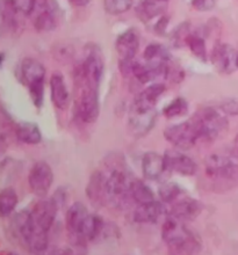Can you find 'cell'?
Wrapping results in <instances>:
<instances>
[{
	"label": "cell",
	"instance_id": "cell-1",
	"mask_svg": "<svg viewBox=\"0 0 238 255\" xmlns=\"http://www.w3.org/2000/svg\"><path fill=\"white\" fill-rule=\"evenodd\" d=\"M198 131L199 139L213 141L228 130L229 123L226 114L215 108H204L191 119Z\"/></svg>",
	"mask_w": 238,
	"mask_h": 255
},
{
	"label": "cell",
	"instance_id": "cell-2",
	"mask_svg": "<svg viewBox=\"0 0 238 255\" xmlns=\"http://www.w3.org/2000/svg\"><path fill=\"white\" fill-rule=\"evenodd\" d=\"M131 181L122 171H112L105 180V205L122 209L130 198Z\"/></svg>",
	"mask_w": 238,
	"mask_h": 255
},
{
	"label": "cell",
	"instance_id": "cell-3",
	"mask_svg": "<svg viewBox=\"0 0 238 255\" xmlns=\"http://www.w3.org/2000/svg\"><path fill=\"white\" fill-rule=\"evenodd\" d=\"M205 168L207 175L214 181L238 182V164L229 155L211 154L206 159Z\"/></svg>",
	"mask_w": 238,
	"mask_h": 255
},
{
	"label": "cell",
	"instance_id": "cell-4",
	"mask_svg": "<svg viewBox=\"0 0 238 255\" xmlns=\"http://www.w3.org/2000/svg\"><path fill=\"white\" fill-rule=\"evenodd\" d=\"M98 48L92 47L87 51L83 64L77 72V83H84L94 90H98L104 73V61Z\"/></svg>",
	"mask_w": 238,
	"mask_h": 255
},
{
	"label": "cell",
	"instance_id": "cell-5",
	"mask_svg": "<svg viewBox=\"0 0 238 255\" xmlns=\"http://www.w3.org/2000/svg\"><path fill=\"white\" fill-rule=\"evenodd\" d=\"M162 238L169 250L183 247L195 242L199 238L185 225V222L170 216L163 224Z\"/></svg>",
	"mask_w": 238,
	"mask_h": 255
},
{
	"label": "cell",
	"instance_id": "cell-6",
	"mask_svg": "<svg viewBox=\"0 0 238 255\" xmlns=\"http://www.w3.org/2000/svg\"><path fill=\"white\" fill-rule=\"evenodd\" d=\"M80 92L76 101V114L80 121L85 123H93L97 121L99 112L98 90L87 86L84 83H78Z\"/></svg>",
	"mask_w": 238,
	"mask_h": 255
},
{
	"label": "cell",
	"instance_id": "cell-7",
	"mask_svg": "<svg viewBox=\"0 0 238 255\" xmlns=\"http://www.w3.org/2000/svg\"><path fill=\"white\" fill-rule=\"evenodd\" d=\"M57 198H44V200L37 202L30 210L34 230L49 233L52 225H54L56 216H57Z\"/></svg>",
	"mask_w": 238,
	"mask_h": 255
},
{
	"label": "cell",
	"instance_id": "cell-8",
	"mask_svg": "<svg viewBox=\"0 0 238 255\" xmlns=\"http://www.w3.org/2000/svg\"><path fill=\"white\" fill-rule=\"evenodd\" d=\"M164 137L169 143L180 150H188L193 147L199 140L198 131L192 120L168 127L164 130Z\"/></svg>",
	"mask_w": 238,
	"mask_h": 255
},
{
	"label": "cell",
	"instance_id": "cell-9",
	"mask_svg": "<svg viewBox=\"0 0 238 255\" xmlns=\"http://www.w3.org/2000/svg\"><path fill=\"white\" fill-rule=\"evenodd\" d=\"M54 182V173L45 161L35 162L28 175V183L33 193L38 197H45Z\"/></svg>",
	"mask_w": 238,
	"mask_h": 255
},
{
	"label": "cell",
	"instance_id": "cell-10",
	"mask_svg": "<svg viewBox=\"0 0 238 255\" xmlns=\"http://www.w3.org/2000/svg\"><path fill=\"white\" fill-rule=\"evenodd\" d=\"M212 62L220 73L232 74L238 70V50L228 43L216 44L212 52Z\"/></svg>",
	"mask_w": 238,
	"mask_h": 255
},
{
	"label": "cell",
	"instance_id": "cell-11",
	"mask_svg": "<svg viewBox=\"0 0 238 255\" xmlns=\"http://www.w3.org/2000/svg\"><path fill=\"white\" fill-rule=\"evenodd\" d=\"M166 169L184 176H192L198 172V165L193 159L178 150H169L164 153Z\"/></svg>",
	"mask_w": 238,
	"mask_h": 255
},
{
	"label": "cell",
	"instance_id": "cell-12",
	"mask_svg": "<svg viewBox=\"0 0 238 255\" xmlns=\"http://www.w3.org/2000/svg\"><path fill=\"white\" fill-rule=\"evenodd\" d=\"M165 92V85L162 83H155L138 93L135 98L131 111L135 112H150L154 111L158 99Z\"/></svg>",
	"mask_w": 238,
	"mask_h": 255
},
{
	"label": "cell",
	"instance_id": "cell-13",
	"mask_svg": "<svg viewBox=\"0 0 238 255\" xmlns=\"http://www.w3.org/2000/svg\"><path fill=\"white\" fill-rule=\"evenodd\" d=\"M88 215L90 212L81 202H76L69 208L66 212V230L71 242H73L79 235Z\"/></svg>",
	"mask_w": 238,
	"mask_h": 255
},
{
	"label": "cell",
	"instance_id": "cell-14",
	"mask_svg": "<svg viewBox=\"0 0 238 255\" xmlns=\"http://www.w3.org/2000/svg\"><path fill=\"white\" fill-rule=\"evenodd\" d=\"M157 113L154 111L150 112H130L129 116V128L136 137L145 136L155 126Z\"/></svg>",
	"mask_w": 238,
	"mask_h": 255
},
{
	"label": "cell",
	"instance_id": "cell-15",
	"mask_svg": "<svg viewBox=\"0 0 238 255\" xmlns=\"http://www.w3.org/2000/svg\"><path fill=\"white\" fill-rule=\"evenodd\" d=\"M116 51L122 61H133L140 48V40L134 30H127L120 34L115 42Z\"/></svg>",
	"mask_w": 238,
	"mask_h": 255
},
{
	"label": "cell",
	"instance_id": "cell-16",
	"mask_svg": "<svg viewBox=\"0 0 238 255\" xmlns=\"http://www.w3.org/2000/svg\"><path fill=\"white\" fill-rule=\"evenodd\" d=\"M142 171L147 179L158 180L168 171L165 165L164 155L157 152H148L142 158Z\"/></svg>",
	"mask_w": 238,
	"mask_h": 255
},
{
	"label": "cell",
	"instance_id": "cell-17",
	"mask_svg": "<svg viewBox=\"0 0 238 255\" xmlns=\"http://www.w3.org/2000/svg\"><path fill=\"white\" fill-rule=\"evenodd\" d=\"M202 204L194 198H184L173 205L170 216L180 219V221H193L201 214Z\"/></svg>",
	"mask_w": 238,
	"mask_h": 255
},
{
	"label": "cell",
	"instance_id": "cell-18",
	"mask_svg": "<svg viewBox=\"0 0 238 255\" xmlns=\"http://www.w3.org/2000/svg\"><path fill=\"white\" fill-rule=\"evenodd\" d=\"M20 81L24 85H29L38 80H44L45 69L40 62L33 58H26L21 63L19 69Z\"/></svg>",
	"mask_w": 238,
	"mask_h": 255
},
{
	"label": "cell",
	"instance_id": "cell-19",
	"mask_svg": "<svg viewBox=\"0 0 238 255\" xmlns=\"http://www.w3.org/2000/svg\"><path fill=\"white\" fill-rule=\"evenodd\" d=\"M50 95L52 104L58 109L66 108L69 104V92L64 83V78L60 73L56 72L50 78Z\"/></svg>",
	"mask_w": 238,
	"mask_h": 255
},
{
	"label": "cell",
	"instance_id": "cell-20",
	"mask_svg": "<svg viewBox=\"0 0 238 255\" xmlns=\"http://www.w3.org/2000/svg\"><path fill=\"white\" fill-rule=\"evenodd\" d=\"M164 212V207L161 202L154 201L147 204H140L134 212V219L137 223H156Z\"/></svg>",
	"mask_w": 238,
	"mask_h": 255
},
{
	"label": "cell",
	"instance_id": "cell-21",
	"mask_svg": "<svg viewBox=\"0 0 238 255\" xmlns=\"http://www.w3.org/2000/svg\"><path fill=\"white\" fill-rule=\"evenodd\" d=\"M10 229L14 236L16 237L20 242L26 243L28 237H29L31 230H33V221H31V215L29 210H21L16 214L10 223Z\"/></svg>",
	"mask_w": 238,
	"mask_h": 255
},
{
	"label": "cell",
	"instance_id": "cell-22",
	"mask_svg": "<svg viewBox=\"0 0 238 255\" xmlns=\"http://www.w3.org/2000/svg\"><path fill=\"white\" fill-rule=\"evenodd\" d=\"M33 13H36L34 17L35 28L40 31H49L56 27V20L54 14L48 8L45 0H37L36 7Z\"/></svg>",
	"mask_w": 238,
	"mask_h": 255
},
{
	"label": "cell",
	"instance_id": "cell-23",
	"mask_svg": "<svg viewBox=\"0 0 238 255\" xmlns=\"http://www.w3.org/2000/svg\"><path fill=\"white\" fill-rule=\"evenodd\" d=\"M105 180L106 175L101 172H94L91 175L86 193L92 203L105 205Z\"/></svg>",
	"mask_w": 238,
	"mask_h": 255
},
{
	"label": "cell",
	"instance_id": "cell-24",
	"mask_svg": "<svg viewBox=\"0 0 238 255\" xmlns=\"http://www.w3.org/2000/svg\"><path fill=\"white\" fill-rule=\"evenodd\" d=\"M144 59L148 65L152 67H159L168 65L170 59H171V56H170L168 49L163 47L162 44L152 43L148 45L147 49H145Z\"/></svg>",
	"mask_w": 238,
	"mask_h": 255
},
{
	"label": "cell",
	"instance_id": "cell-25",
	"mask_svg": "<svg viewBox=\"0 0 238 255\" xmlns=\"http://www.w3.org/2000/svg\"><path fill=\"white\" fill-rule=\"evenodd\" d=\"M169 0H143L138 6V17L143 21H150L154 17L163 16Z\"/></svg>",
	"mask_w": 238,
	"mask_h": 255
},
{
	"label": "cell",
	"instance_id": "cell-26",
	"mask_svg": "<svg viewBox=\"0 0 238 255\" xmlns=\"http://www.w3.org/2000/svg\"><path fill=\"white\" fill-rule=\"evenodd\" d=\"M15 133L17 139L24 144L36 145L42 140V133L38 126L30 122H24L17 126Z\"/></svg>",
	"mask_w": 238,
	"mask_h": 255
},
{
	"label": "cell",
	"instance_id": "cell-27",
	"mask_svg": "<svg viewBox=\"0 0 238 255\" xmlns=\"http://www.w3.org/2000/svg\"><path fill=\"white\" fill-rule=\"evenodd\" d=\"M130 198L134 202H136L138 205L147 204L150 203V202L156 201L155 195L152 193L150 187L145 185L143 181H140V180H134V181H131Z\"/></svg>",
	"mask_w": 238,
	"mask_h": 255
},
{
	"label": "cell",
	"instance_id": "cell-28",
	"mask_svg": "<svg viewBox=\"0 0 238 255\" xmlns=\"http://www.w3.org/2000/svg\"><path fill=\"white\" fill-rule=\"evenodd\" d=\"M17 204V195L10 187L2 189L0 194V214L1 217H7L12 214Z\"/></svg>",
	"mask_w": 238,
	"mask_h": 255
},
{
	"label": "cell",
	"instance_id": "cell-29",
	"mask_svg": "<svg viewBox=\"0 0 238 255\" xmlns=\"http://www.w3.org/2000/svg\"><path fill=\"white\" fill-rule=\"evenodd\" d=\"M186 44L188 45V48H190L192 54H193L195 57L204 62L207 59L206 42H205V38L201 36V34H191Z\"/></svg>",
	"mask_w": 238,
	"mask_h": 255
},
{
	"label": "cell",
	"instance_id": "cell-30",
	"mask_svg": "<svg viewBox=\"0 0 238 255\" xmlns=\"http://www.w3.org/2000/svg\"><path fill=\"white\" fill-rule=\"evenodd\" d=\"M17 9L13 0H2V23L9 29L17 27Z\"/></svg>",
	"mask_w": 238,
	"mask_h": 255
},
{
	"label": "cell",
	"instance_id": "cell-31",
	"mask_svg": "<svg viewBox=\"0 0 238 255\" xmlns=\"http://www.w3.org/2000/svg\"><path fill=\"white\" fill-rule=\"evenodd\" d=\"M188 111V102L184 98H176L175 100L166 106L163 111L165 118L175 119L184 116Z\"/></svg>",
	"mask_w": 238,
	"mask_h": 255
},
{
	"label": "cell",
	"instance_id": "cell-32",
	"mask_svg": "<svg viewBox=\"0 0 238 255\" xmlns=\"http://www.w3.org/2000/svg\"><path fill=\"white\" fill-rule=\"evenodd\" d=\"M181 193L180 187L175 182H166L159 187V197L165 203H172L178 198Z\"/></svg>",
	"mask_w": 238,
	"mask_h": 255
},
{
	"label": "cell",
	"instance_id": "cell-33",
	"mask_svg": "<svg viewBox=\"0 0 238 255\" xmlns=\"http://www.w3.org/2000/svg\"><path fill=\"white\" fill-rule=\"evenodd\" d=\"M134 0H104L106 12L113 15H118L127 12L133 5Z\"/></svg>",
	"mask_w": 238,
	"mask_h": 255
},
{
	"label": "cell",
	"instance_id": "cell-34",
	"mask_svg": "<svg viewBox=\"0 0 238 255\" xmlns=\"http://www.w3.org/2000/svg\"><path fill=\"white\" fill-rule=\"evenodd\" d=\"M27 87L28 91H29V95L33 104L37 108H41L44 100V80L35 81V83L28 85Z\"/></svg>",
	"mask_w": 238,
	"mask_h": 255
},
{
	"label": "cell",
	"instance_id": "cell-35",
	"mask_svg": "<svg viewBox=\"0 0 238 255\" xmlns=\"http://www.w3.org/2000/svg\"><path fill=\"white\" fill-rule=\"evenodd\" d=\"M17 12L24 15H31L36 7L37 0H13Z\"/></svg>",
	"mask_w": 238,
	"mask_h": 255
},
{
	"label": "cell",
	"instance_id": "cell-36",
	"mask_svg": "<svg viewBox=\"0 0 238 255\" xmlns=\"http://www.w3.org/2000/svg\"><path fill=\"white\" fill-rule=\"evenodd\" d=\"M221 111L227 115H238V100L229 99L222 102Z\"/></svg>",
	"mask_w": 238,
	"mask_h": 255
},
{
	"label": "cell",
	"instance_id": "cell-37",
	"mask_svg": "<svg viewBox=\"0 0 238 255\" xmlns=\"http://www.w3.org/2000/svg\"><path fill=\"white\" fill-rule=\"evenodd\" d=\"M216 0H192V6L198 10H209L215 6Z\"/></svg>",
	"mask_w": 238,
	"mask_h": 255
},
{
	"label": "cell",
	"instance_id": "cell-38",
	"mask_svg": "<svg viewBox=\"0 0 238 255\" xmlns=\"http://www.w3.org/2000/svg\"><path fill=\"white\" fill-rule=\"evenodd\" d=\"M49 255H80V254L74 252V251L71 249H62V250H55L54 252H51Z\"/></svg>",
	"mask_w": 238,
	"mask_h": 255
},
{
	"label": "cell",
	"instance_id": "cell-39",
	"mask_svg": "<svg viewBox=\"0 0 238 255\" xmlns=\"http://www.w3.org/2000/svg\"><path fill=\"white\" fill-rule=\"evenodd\" d=\"M69 1L72 3L73 6H77V7H84L88 5V2H90V0H69Z\"/></svg>",
	"mask_w": 238,
	"mask_h": 255
},
{
	"label": "cell",
	"instance_id": "cell-40",
	"mask_svg": "<svg viewBox=\"0 0 238 255\" xmlns=\"http://www.w3.org/2000/svg\"><path fill=\"white\" fill-rule=\"evenodd\" d=\"M234 151H235V153L238 155V134L235 138V141H234Z\"/></svg>",
	"mask_w": 238,
	"mask_h": 255
},
{
	"label": "cell",
	"instance_id": "cell-41",
	"mask_svg": "<svg viewBox=\"0 0 238 255\" xmlns=\"http://www.w3.org/2000/svg\"><path fill=\"white\" fill-rule=\"evenodd\" d=\"M1 255H17V254L13 253V252H3Z\"/></svg>",
	"mask_w": 238,
	"mask_h": 255
}]
</instances>
